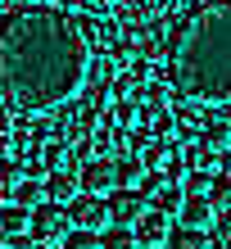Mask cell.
Listing matches in <instances>:
<instances>
[{
    "mask_svg": "<svg viewBox=\"0 0 231 249\" xmlns=\"http://www.w3.org/2000/svg\"><path fill=\"white\" fill-rule=\"evenodd\" d=\"M86 46L77 18L50 5H23L0 14V91L23 113L64 109L86 86Z\"/></svg>",
    "mask_w": 231,
    "mask_h": 249,
    "instance_id": "cell-1",
    "label": "cell"
},
{
    "mask_svg": "<svg viewBox=\"0 0 231 249\" xmlns=\"http://www.w3.org/2000/svg\"><path fill=\"white\" fill-rule=\"evenodd\" d=\"M168 77L195 105H231V0H204L172 27Z\"/></svg>",
    "mask_w": 231,
    "mask_h": 249,
    "instance_id": "cell-2",
    "label": "cell"
},
{
    "mask_svg": "<svg viewBox=\"0 0 231 249\" xmlns=\"http://www.w3.org/2000/svg\"><path fill=\"white\" fill-rule=\"evenodd\" d=\"M73 231V222H68V209H59V204H41V209L32 213V227H27V236L41 240V245H50V249H59V240Z\"/></svg>",
    "mask_w": 231,
    "mask_h": 249,
    "instance_id": "cell-3",
    "label": "cell"
},
{
    "mask_svg": "<svg viewBox=\"0 0 231 249\" xmlns=\"http://www.w3.org/2000/svg\"><path fill=\"white\" fill-rule=\"evenodd\" d=\"M68 222H73L77 231H109L113 227V217H109V199H100V195H77L73 204H68Z\"/></svg>",
    "mask_w": 231,
    "mask_h": 249,
    "instance_id": "cell-4",
    "label": "cell"
},
{
    "mask_svg": "<svg viewBox=\"0 0 231 249\" xmlns=\"http://www.w3.org/2000/svg\"><path fill=\"white\" fill-rule=\"evenodd\" d=\"M77 177H82V195L109 199L113 190H118V168H113V159H86Z\"/></svg>",
    "mask_w": 231,
    "mask_h": 249,
    "instance_id": "cell-5",
    "label": "cell"
},
{
    "mask_svg": "<svg viewBox=\"0 0 231 249\" xmlns=\"http://www.w3.org/2000/svg\"><path fill=\"white\" fill-rule=\"evenodd\" d=\"M145 213H150V199L141 195V190H113V195H109V217H113V227H136Z\"/></svg>",
    "mask_w": 231,
    "mask_h": 249,
    "instance_id": "cell-6",
    "label": "cell"
},
{
    "mask_svg": "<svg viewBox=\"0 0 231 249\" xmlns=\"http://www.w3.org/2000/svg\"><path fill=\"white\" fill-rule=\"evenodd\" d=\"M181 227H195V231H213V222H218V204H213L209 195H186L181 204Z\"/></svg>",
    "mask_w": 231,
    "mask_h": 249,
    "instance_id": "cell-7",
    "label": "cell"
},
{
    "mask_svg": "<svg viewBox=\"0 0 231 249\" xmlns=\"http://www.w3.org/2000/svg\"><path fill=\"white\" fill-rule=\"evenodd\" d=\"M181 163H186V172H204V177H218L222 172V154L218 150H209L204 141H191L181 150Z\"/></svg>",
    "mask_w": 231,
    "mask_h": 249,
    "instance_id": "cell-8",
    "label": "cell"
},
{
    "mask_svg": "<svg viewBox=\"0 0 231 249\" xmlns=\"http://www.w3.org/2000/svg\"><path fill=\"white\" fill-rule=\"evenodd\" d=\"M77 195H82V177H77V172H50V177H46V199L50 204L68 209Z\"/></svg>",
    "mask_w": 231,
    "mask_h": 249,
    "instance_id": "cell-9",
    "label": "cell"
},
{
    "mask_svg": "<svg viewBox=\"0 0 231 249\" xmlns=\"http://www.w3.org/2000/svg\"><path fill=\"white\" fill-rule=\"evenodd\" d=\"M136 231V245H150V249H163V240H168V231H172V217H163V213H145L141 222L132 227Z\"/></svg>",
    "mask_w": 231,
    "mask_h": 249,
    "instance_id": "cell-10",
    "label": "cell"
},
{
    "mask_svg": "<svg viewBox=\"0 0 231 249\" xmlns=\"http://www.w3.org/2000/svg\"><path fill=\"white\" fill-rule=\"evenodd\" d=\"M113 168H118V190H136L141 181L150 177L145 163H141V154H118V159H113Z\"/></svg>",
    "mask_w": 231,
    "mask_h": 249,
    "instance_id": "cell-11",
    "label": "cell"
},
{
    "mask_svg": "<svg viewBox=\"0 0 231 249\" xmlns=\"http://www.w3.org/2000/svg\"><path fill=\"white\" fill-rule=\"evenodd\" d=\"M113 77H118V68H113L109 54H91V64H86V86H91V91H109Z\"/></svg>",
    "mask_w": 231,
    "mask_h": 249,
    "instance_id": "cell-12",
    "label": "cell"
},
{
    "mask_svg": "<svg viewBox=\"0 0 231 249\" xmlns=\"http://www.w3.org/2000/svg\"><path fill=\"white\" fill-rule=\"evenodd\" d=\"M14 204L27 209V213H36L41 204H46V181H41V177H23L18 186H14Z\"/></svg>",
    "mask_w": 231,
    "mask_h": 249,
    "instance_id": "cell-13",
    "label": "cell"
},
{
    "mask_svg": "<svg viewBox=\"0 0 231 249\" xmlns=\"http://www.w3.org/2000/svg\"><path fill=\"white\" fill-rule=\"evenodd\" d=\"M163 249H213V240H209V231L172 227V231H168V240H163Z\"/></svg>",
    "mask_w": 231,
    "mask_h": 249,
    "instance_id": "cell-14",
    "label": "cell"
},
{
    "mask_svg": "<svg viewBox=\"0 0 231 249\" xmlns=\"http://www.w3.org/2000/svg\"><path fill=\"white\" fill-rule=\"evenodd\" d=\"M145 127H150V136H154V141H163V145H177V118H172V109H159V105H154Z\"/></svg>",
    "mask_w": 231,
    "mask_h": 249,
    "instance_id": "cell-15",
    "label": "cell"
},
{
    "mask_svg": "<svg viewBox=\"0 0 231 249\" xmlns=\"http://www.w3.org/2000/svg\"><path fill=\"white\" fill-rule=\"evenodd\" d=\"M27 227H32V213L18 209V204H0V231L14 240V236H27Z\"/></svg>",
    "mask_w": 231,
    "mask_h": 249,
    "instance_id": "cell-16",
    "label": "cell"
},
{
    "mask_svg": "<svg viewBox=\"0 0 231 249\" xmlns=\"http://www.w3.org/2000/svg\"><path fill=\"white\" fill-rule=\"evenodd\" d=\"M172 154H177V145H163V141H154L141 150V163H145V172H163L172 163Z\"/></svg>",
    "mask_w": 231,
    "mask_h": 249,
    "instance_id": "cell-17",
    "label": "cell"
},
{
    "mask_svg": "<svg viewBox=\"0 0 231 249\" xmlns=\"http://www.w3.org/2000/svg\"><path fill=\"white\" fill-rule=\"evenodd\" d=\"M172 118H177V136H195V141H199V131H204L199 109H191V105H172Z\"/></svg>",
    "mask_w": 231,
    "mask_h": 249,
    "instance_id": "cell-18",
    "label": "cell"
},
{
    "mask_svg": "<svg viewBox=\"0 0 231 249\" xmlns=\"http://www.w3.org/2000/svg\"><path fill=\"white\" fill-rule=\"evenodd\" d=\"M199 141H204L209 150H218V154H231V123H209L199 131Z\"/></svg>",
    "mask_w": 231,
    "mask_h": 249,
    "instance_id": "cell-19",
    "label": "cell"
},
{
    "mask_svg": "<svg viewBox=\"0 0 231 249\" xmlns=\"http://www.w3.org/2000/svg\"><path fill=\"white\" fill-rule=\"evenodd\" d=\"M100 249H136V231H132V227H109V231H100Z\"/></svg>",
    "mask_w": 231,
    "mask_h": 249,
    "instance_id": "cell-20",
    "label": "cell"
},
{
    "mask_svg": "<svg viewBox=\"0 0 231 249\" xmlns=\"http://www.w3.org/2000/svg\"><path fill=\"white\" fill-rule=\"evenodd\" d=\"M59 249H100V236H95V231H68V236L59 240Z\"/></svg>",
    "mask_w": 231,
    "mask_h": 249,
    "instance_id": "cell-21",
    "label": "cell"
},
{
    "mask_svg": "<svg viewBox=\"0 0 231 249\" xmlns=\"http://www.w3.org/2000/svg\"><path fill=\"white\" fill-rule=\"evenodd\" d=\"M209 199L218 204V213H231V177H218V181H213Z\"/></svg>",
    "mask_w": 231,
    "mask_h": 249,
    "instance_id": "cell-22",
    "label": "cell"
},
{
    "mask_svg": "<svg viewBox=\"0 0 231 249\" xmlns=\"http://www.w3.org/2000/svg\"><path fill=\"white\" fill-rule=\"evenodd\" d=\"M181 190H186V195H209V190H213V177H204V172H186V177H181Z\"/></svg>",
    "mask_w": 231,
    "mask_h": 249,
    "instance_id": "cell-23",
    "label": "cell"
},
{
    "mask_svg": "<svg viewBox=\"0 0 231 249\" xmlns=\"http://www.w3.org/2000/svg\"><path fill=\"white\" fill-rule=\"evenodd\" d=\"M213 249H231V213H218L213 222Z\"/></svg>",
    "mask_w": 231,
    "mask_h": 249,
    "instance_id": "cell-24",
    "label": "cell"
},
{
    "mask_svg": "<svg viewBox=\"0 0 231 249\" xmlns=\"http://www.w3.org/2000/svg\"><path fill=\"white\" fill-rule=\"evenodd\" d=\"M109 5H113V0H82V9H86V14H91V18H95V14H105Z\"/></svg>",
    "mask_w": 231,
    "mask_h": 249,
    "instance_id": "cell-25",
    "label": "cell"
},
{
    "mask_svg": "<svg viewBox=\"0 0 231 249\" xmlns=\"http://www.w3.org/2000/svg\"><path fill=\"white\" fill-rule=\"evenodd\" d=\"M168 0H141V9H163Z\"/></svg>",
    "mask_w": 231,
    "mask_h": 249,
    "instance_id": "cell-26",
    "label": "cell"
},
{
    "mask_svg": "<svg viewBox=\"0 0 231 249\" xmlns=\"http://www.w3.org/2000/svg\"><path fill=\"white\" fill-rule=\"evenodd\" d=\"M82 5V0H59V9H77Z\"/></svg>",
    "mask_w": 231,
    "mask_h": 249,
    "instance_id": "cell-27",
    "label": "cell"
},
{
    "mask_svg": "<svg viewBox=\"0 0 231 249\" xmlns=\"http://www.w3.org/2000/svg\"><path fill=\"white\" fill-rule=\"evenodd\" d=\"M0 249H9V236H5V231H0Z\"/></svg>",
    "mask_w": 231,
    "mask_h": 249,
    "instance_id": "cell-28",
    "label": "cell"
},
{
    "mask_svg": "<svg viewBox=\"0 0 231 249\" xmlns=\"http://www.w3.org/2000/svg\"><path fill=\"white\" fill-rule=\"evenodd\" d=\"M136 249H150V245H136Z\"/></svg>",
    "mask_w": 231,
    "mask_h": 249,
    "instance_id": "cell-29",
    "label": "cell"
}]
</instances>
